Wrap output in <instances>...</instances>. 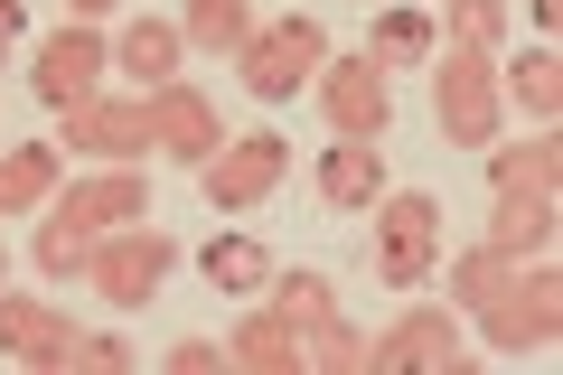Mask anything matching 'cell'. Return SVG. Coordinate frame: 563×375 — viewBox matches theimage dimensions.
<instances>
[{"instance_id":"cell-1","label":"cell","mask_w":563,"mask_h":375,"mask_svg":"<svg viewBox=\"0 0 563 375\" xmlns=\"http://www.w3.org/2000/svg\"><path fill=\"white\" fill-rule=\"evenodd\" d=\"M451 291L479 310V329H488V348H507V356H544L563 338V282H554V263H507V254H461L451 263Z\"/></svg>"},{"instance_id":"cell-2","label":"cell","mask_w":563,"mask_h":375,"mask_svg":"<svg viewBox=\"0 0 563 375\" xmlns=\"http://www.w3.org/2000/svg\"><path fill=\"white\" fill-rule=\"evenodd\" d=\"M554 178H563V141H554V132L498 151V217H488V254H507V263L554 254V225H563Z\"/></svg>"},{"instance_id":"cell-3","label":"cell","mask_w":563,"mask_h":375,"mask_svg":"<svg viewBox=\"0 0 563 375\" xmlns=\"http://www.w3.org/2000/svg\"><path fill=\"white\" fill-rule=\"evenodd\" d=\"M141 217H151V188H141L132 169L85 178V188L47 198V225H38V273H47V282L85 273V254H95V244L113 235V225H141Z\"/></svg>"},{"instance_id":"cell-4","label":"cell","mask_w":563,"mask_h":375,"mask_svg":"<svg viewBox=\"0 0 563 375\" xmlns=\"http://www.w3.org/2000/svg\"><path fill=\"white\" fill-rule=\"evenodd\" d=\"M0 356H29V366H57V375H132V348L122 338H95L66 310L10 300V291H0Z\"/></svg>"},{"instance_id":"cell-5","label":"cell","mask_w":563,"mask_h":375,"mask_svg":"<svg viewBox=\"0 0 563 375\" xmlns=\"http://www.w3.org/2000/svg\"><path fill=\"white\" fill-rule=\"evenodd\" d=\"M179 273V244L161 235V225H113V235L85 254V282H95V300H113V310H141V300H161V282Z\"/></svg>"},{"instance_id":"cell-6","label":"cell","mask_w":563,"mask_h":375,"mask_svg":"<svg viewBox=\"0 0 563 375\" xmlns=\"http://www.w3.org/2000/svg\"><path fill=\"white\" fill-rule=\"evenodd\" d=\"M263 291H273V310L310 338V366H320V375H357L366 366V338L339 319V291H329L320 273H273Z\"/></svg>"},{"instance_id":"cell-7","label":"cell","mask_w":563,"mask_h":375,"mask_svg":"<svg viewBox=\"0 0 563 375\" xmlns=\"http://www.w3.org/2000/svg\"><path fill=\"white\" fill-rule=\"evenodd\" d=\"M432 113H442V132L461 151H488L498 141V66H488V47L451 38V57L432 66Z\"/></svg>"},{"instance_id":"cell-8","label":"cell","mask_w":563,"mask_h":375,"mask_svg":"<svg viewBox=\"0 0 563 375\" xmlns=\"http://www.w3.org/2000/svg\"><path fill=\"white\" fill-rule=\"evenodd\" d=\"M432 254H442V207L422 198V188L376 198V273H385V291H422V282H432Z\"/></svg>"},{"instance_id":"cell-9","label":"cell","mask_w":563,"mask_h":375,"mask_svg":"<svg viewBox=\"0 0 563 375\" xmlns=\"http://www.w3.org/2000/svg\"><path fill=\"white\" fill-rule=\"evenodd\" d=\"M329 66V38H320V20H273V29H254L244 38V95H263V103H291L310 76Z\"/></svg>"},{"instance_id":"cell-10","label":"cell","mask_w":563,"mask_h":375,"mask_svg":"<svg viewBox=\"0 0 563 375\" xmlns=\"http://www.w3.org/2000/svg\"><path fill=\"white\" fill-rule=\"evenodd\" d=\"M310 95H320V113H329L339 141H385V122H395V85H385L376 57H329L310 76Z\"/></svg>"},{"instance_id":"cell-11","label":"cell","mask_w":563,"mask_h":375,"mask_svg":"<svg viewBox=\"0 0 563 375\" xmlns=\"http://www.w3.org/2000/svg\"><path fill=\"white\" fill-rule=\"evenodd\" d=\"M282 169H291V141L244 132V141H225L217 159H198V188H207V207H217V217H235V207H263V198H273Z\"/></svg>"},{"instance_id":"cell-12","label":"cell","mask_w":563,"mask_h":375,"mask_svg":"<svg viewBox=\"0 0 563 375\" xmlns=\"http://www.w3.org/2000/svg\"><path fill=\"white\" fill-rule=\"evenodd\" d=\"M366 366L376 375H461V329H451V310H404L366 348Z\"/></svg>"},{"instance_id":"cell-13","label":"cell","mask_w":563,"mask_h":375,"mask_svg":"<svg viewBox=\"0 0 563 375\" xmlns=\"http://www.w3.org/2000/svg\"><path fill=\"white\" fill-rule=\"evenodd\" d=\"M103 66H113V47H103L85 20H66L57 38L38 47V103H57V113H66V103H85L103 85Z\"/></svg>"},{"instance_id":"cell-14","label":"cell","mask_w":563,"mask_h":375,"mask_svg":"<svg viewBox=\"0 0 563 375\" xmlns=\"http://www.w3.org/2000/svg\"><path fill=\"white\" fill-rule=\"evenodd\" d=\"M66 151H103V159H141L151 151V95L141 103H103V95H85V103H66Z\"/></svg>"},{"instance_id":"cell-15","label":"cell","mask_w":563,"mask_h":375,"mask_svg":"<svg viewBox=\"0 0 563 375\" xmlns=\"http://www.w3.org/2000/svg\"><path fill=\"white\" fill-rule=\"evenodd\" d=\"M151 151H179V159H217L225 132H217V103L198 85H151Z\"/></svg>"},{"instance_id":"cell-16","label":"cell","mask_w":563,"mask_h":375,"mask_svg":"<svg viewBox=\"0 0 563 375\" xmlns=\"http://www.w3.org/2000/svg\"><path fill=\"white\" fill-rule=\"evenodd\" d=\"M225 366H244V375H310V348H301V329L263 300V310H244L235 319V338H225Z\"/></svg>"},{"instance_id":"cell-17","label":"cell","mask_w":563,"mask_h":375,"mask_svg":"<svg viewBox=\"0 0 563 375\" xmlns=\"http://www.w3.org/2000/svg\"><path fill=\"white\" fill-rule=\"evenodd\" d=\"M320 198L339 207V217L376 207V198H385V151H376V141H339V151L320 159Z\"/></svg>"},{"instance_id":"cell-18","label":"cell","mask_w":563,"mask_h":375,"mask_svg":"<svg viewBox=\"0 0 563 375\" xmlns=\"http://www.w3.org/2000/svg\"><path fill=\"white\" fill-rule=\"evenodd\" d=\"M179 29H169V20H132V29H122V38H113V66H132V76H151V85H169V76H179Z\"/></svg>"},{"instance_id":"cell-19","label":"cell","mask_w":563,"mask_h":375,"mask_svg":"<svg viewBox=\"0 0 563 375\" xmlns=\"http://www.w3.org/2000/svg\"><path fill=\"white\" fill-rule=\"evenodd\" d=\"M47 198H57V151H0V217H29Z\"/></svg>"},{"instance_id":"cell-20","label":"cell","mask_w":563,"mask_h":375,"mask_svg":"<svg viewBox=\"0 0 563 375\" xmlns=\"http://www.w3.org/2000/svg\"><path fill=\"white\" fill-rule=\"evenodd\" d=\"M198 263H207V282H217V291H235V300H244V291H263V282H273V254H263L254 235H217V244H207Z\"/></svg>"},{"instance_id":"cell-21","label":"cell","mask_w":563,"mask_h":375,"mask_svg":"<svg viewBox=\"0 0 563 375\" xmlns=\"http://www.w3.org/2000/svg\"><path fill=\"white\" fill-rule=\"evenodd\" d=\"M432 47H442V38H432V20H422V10H385V20H376V47H366V57H376L385 76H404V66H422Z\"/></svg>"},{"instance_id":"cell-22","label":"cell","mask_w":563,"mask_h":375,"mask_svg":"<svg viewBox=\"0 0 563 375\" xmlns=\"http://www.w3.org/2000/svg\"><path fill=\"white\" fill-rule=\"evenodd\" d=\"M179 38H188V47H217V57H225V47L254 38V10H244V0H188Z\"/></svg>"},{"instance_id":"cell-23","label":"cell","mask_w":563,"mask_h":375,"mask_svg":"<svg viewBox=\"0 0 563 375\" xmlns=\"http://www.w3.org/2000/svg\"><path fill=\"white\" fill-rule=\"evenodd\" d=\"M507 95H517L536 122H554V103H563V66H554V57H526L517 76H507Z\"/></svg>"},{"instance_id":"cell-24","label":"cell","mask_w":563,"mask_h":375,"mask_svg":"<svg viewBox=\"0 0 563 375\" xmlns=\"http://www.w3.org/2000/svg\"><path fill=\"white\" fill-rule=\"evenodd\" d=\"M451 38L498 57V38H507V0H451Z\"/></svg>"},{"instance_id":"cell-25","label":"cell","mask_w":563,"mask_h":375,"mask_svg":"<svg viewBox=\"0 0 563 375\" xmlns=\"http://www.w3.org/2000/svg\"><path fill=\"white\" fill-rule=\"evenodd\" d=\"M169 366H179V375H225V348H207V338H188V348H169Z\"/></svg>"},{"instance_id":"cell-26","label":"cell","mask_w":563,"mask_h":375,"mask_svg":"<svg viewBox=\"0 0 563 375\" xmlns=\"http://www.w3.org/2000/svg\"><path fill=\"white\" fill-rule=\"evenodd\" d=\"M20 29H29V10H20V0H0V57L20 47Z\"/></svg>"},{"instance_id":"cell-27","label":"cell","mask_w":563,"mask_h":375,"mask_svg":"<svg viewBox=\"0 0 563 375\" xmlns=\"http://www.w3.org/2000/svg\"><path fill=\"white\" fill-rule=\"evenodd\" d=\"M66 10H76V20H103V10H113V0H66Z\"/></svg>"},{"instance_id":"cell-28","label":"cell","mask_w":563,"mask_h":375,"mask_svg":"<svg viewBox=\"0 0 563 375\" xmlns=\"http://www.w3.org/2000/svg\"><path fill=\"white\" fill-rule=\"evenodd\" d=\"M526 10H536V29H554V10H563V0H526Z\"/></svg>"}]
</instances>
